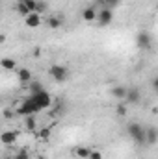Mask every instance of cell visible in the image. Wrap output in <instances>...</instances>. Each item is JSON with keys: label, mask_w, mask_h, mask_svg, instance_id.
Instances as JSON below:
<instances>
[{"label": "cell", "mask_w": 158, "mask_h": 159, "mask_svg": "<svg viewBox=\"0 0 158 159\" xmlns=\"http://www.w3.org/2000/svg\"><path fill=\"white\" fill-rule=\"evenodd\" d=\"M0 67H2L4 70H13V69L17 67V61H15L13 57H2V59H0Z\"/></svg>", "instance_id": "cell-12"}, {"label": "cell", "mask_w": 158, "mask_h": 159, "mask_svg": "<svg viewBox=\"0 0 158 159\" xmlns=\"http://www.w3.org/2000/svg\"><path fill=\"white\" fill-rule=\"evenodd\" d=\"M136 44H138L141 50H151V48H153V37H151L147 32H141V34H138V37H136Z\"/></svg>", "instance_id": "cell-7"}, {"label": "cell", "mask_w": 158, "mask_h": 159, "mask_svg": "<svg viewBox=\"0 0 158 159\" xmlns=\"http://www.w3.org/2000/svg\"><path fill=\"white\" fill-rule=\"evenodd\" d=\"M13 159H15V157H13Z\"/></svg>", "instance_id": "cell-31"}, {"label": "cell", "mask_w": 158, "mask_h": 159, "mask_svg": "<svg viewBox=\"0 0 158 159\" xmlns=\"http://www.w3.org/2000/svg\"><path fill=\"white\" fill-rule=\"evenodd\" d=\"M45 87H43V83H41L39 80H32V81H28V91H30V94H36V93H39L43 91Z\"/></svg>", "instance_id": "cell-13"}, {"label": "cell", "mask_w": 158, "mask_h": 159, "mask_svg": "<svg viewBox=\"0 0 158 159\" xmlns=\"http://www.w3.org/2000/svg\"><path fill=\"white\" fill-rule=\"evenodd\" d=\"M62 17H50L48 20H47V24H48V28H52V30H58L60 26H62Z\"/></svg>", "instance_id": "cell-18"}, {"label": "cell", "mask_w": 158, "mask_h": 159, "mask_svg": "<svg viewBox=\"0 0 158 159\" xmlns=\"http://www.w3.org/2000/svg\"><path fill=\"white\" fill-rule=\"evenodd\" d=\"M50 76L54 78V81L63 83V81L69 80L71 72H69V69H67L65 65H52V67H50Z\"/></svg>", "instance_id": "cell-3"}, {"label": "cell", "mask_w": 158, "mask_h": 159, "mask_svg": "<svg viewBox=\"0 0 158 159\" xmlns=\"http://www.w3.org/2000/svg\"><path fill=\"white\" fill-rule=\"evenodd\" d=\"M41 56V50L39 48H34V57H39Z\"/></svg>", "instance_id": "cell-27"}, {"label": "cell", "mask_w": 158, "mask_h": 159, "mask_svg": "<svg viewBox=\"0 0 158 159\" xmlns=\"http://www.w3.org/2000/svg\"><path fill=\"white\" fill-rule=\"evenodd\" d=\"M24 24H26L28 28H39L41 26V15L36 13V11H32L28 17H24Z\"/></svg>", "instance_id": "cell-9"}, {"label": "cell", "mask_w": 158, "mask_h": 159, "mask_svg": "<svg viewBox=\"0 0 158 159\" xmlns=\"http://www.w3.org/2000/svg\"><path fill=\"white\" fill-rule=\"evenodd\" d=\"M48 9V4L45 2V0H36V13H45Z\"/></svg>", "instance_id": "cell-20"}, {"label": "cell", "mask_w": 158, "mask_h": 159, "mask_svg": "<svg viewBox=\"0 0 158 159\" xmlns=\"http://www.w3.org/2000/svg\"><path fill=\"white\" fill-rule=\"evenodd\" d=\"M37 111H41V109L37 107V104L32 100V96L26 98V100L17 107V115H21V117H30V115H36Z\"/></svg>", "instance_id": "cell-2"}, {"label": "cell", "mask_w": 158, "mask_h": 159, "mask_svg": "<svg viewBox=\"0 0 158 159\" xmlns=\"http://www.w3.org/2000/svg\"><path fill=\"white\" fill-rule=\"evenodd\" d=\"M15 159H30V156H28V152H26V150H21V152L15 156Z\"/></svg>", "instance_id": "cell-26"}, {"label": "cell", "mask_w": 158, "mask_h": 159, "mask_svg": "<svg viewBox=\"0 0 158 159\" xmlns=\"http://www.w3.org/2000/svg\"><path fill=\"white\" fill-rule=\"evenodd\" d=\"M17 13H19L21 17H28L32 11H30V9H28V7H26V6H24L21 0H19V2H17Z\"/></svg>", "instance_id": "cell-19"}, {"label": "cell", "mask_w": 158, "mask_h": 159, "mask_svg": "<svg viewBox=\"0 0 158 159\" xmlns=\"http://www.w3.org/2000/svg\"><path fill=\"white\" fill-rule=\"evenodd\" d=\"M39 139L41 141H48L50 139V128H43V129H39Z\"/></svg>", "instance_id": "cell-23"}, {"label": "cell", "mask_w": 158, "mask_h": 159, "mask_svg": "<svg viewBox=\"0 0 158 159\" xmlns=\"http://www.w3.org/2000/svg\"><path fill=\"white\" fill-rule=\"evenodd\" d=\"M2 43H6V35H4V34H0V44H2Z\"/></svg>", "instance_id": "cell-29"}, {"label": "cell", "mask_w": 158, "mask_h": 159, "mask_svg": "<svg viewBox=\"0 0 158 159\" xmlns=\"http://www.w3.org/2000/svg\"><path fill=\"white\" fill-rule=\"evenodd\" d=\"M126 133H128V137H130L138 146H143V144H145V128H143L141 124H138V122L126 124Z\"/></svg>", "instance_id": "cell-1"}, {"label": "cell", "mask_w": 158, "mask_h": 159, "mask_svg": "<svg viewBox=\"0 0 158 159\" xmlns=\"http://www.w3.org/2000/svg\"><path fill=\"white\" fill-rule=\"evenodd\" d=\"M19 80H21V83L24 85H28V81H32V72L28 70V69H19Z\"/></svg>", "instance_id": "cell-14"}, {"label": "cell", "mask_w": 158, "mask_h": 159, "mask_svg": "<svg viewBox=\"0 0 158 159\" xmlns=\"http://www.w3.org/2000/svg\"><path fill=\"white\" fill-rule=\"evenodd\" d=\"M36 159H47V157H43V156H37V157H36Z\"/></svg>", "instance_id": "cell-30"}, {"label": "cell", "mask_w": 158, "mask_h": 159, "mask_svg": "<svg viewBox=\"0 0 158 159\" xmlns=\"http://www.w3.org/2000/svg\"><path fill=\"white\" fill-rule=\"evenodd\" d=\"M95 20L99 22V26H108L114 20V11L112 9H106V7H101L97 11V19Z\"/></svg>", "instance_id": "cell-6"}, {"label": "cell", "mask_w": 158, "mask_h": 159, "mask_svg": "<svg viewBox=\"0 0 158 159\" xmlns=\"http://www.w3.org/2000/svg\"><path fill=\"white\" fill-rule=\"evenodd\" d=\"M4 117H6V119H9V117H11V111H7V109H6V111H4Z\"/></svg>", "instance_id": "cell-28"}, {"label": "cell", "mask_w": 158, "mask_h": 159, "mask_svg": "<svg viewBox=\"0 0 158 159\" xmlns=\"http://www.w3.org/2000/svg\"><path fill=\"white\" fill-rule=\"evenodd\" d=\"M87 159H102V154L99 152V150H91L89 152V157Z\"/></svg>", "instance_id": "cell-25"}, {"label": "cell", "mask_w": 158, "mask_h": 159, "mask_svg": "<svg viewBox=\"0 0 158 159\" xmlns=\"http://www.w3.org/2000/svg\"><path fill=\"white\" fill-rule=\"evenodd\" d=\"M82 19H84V20H87V22H93V20L97 19V9H95V7H91V6H89V7H86V9L82 11Z\"/></svg>", "instance_id": "cell-11"}, {"label": "cell", "mask_w": 158, "mask_h": 159, "mask_svg": "<svg viewBox=\"0 0 158 159\" xmlns=\"http://www.w3.org/2000/svg\"><path fill=\"white\" fill-rule=\"evenodd\" d=\"M21 2H22L30 11H36V0H21Z\"/></svg>", "instance_id": "cell-24"}, {"label": "cell", "mask_w": 158, "mask_h": 159, "mask_svg": "<svg viewBox=\"0 0 158 159\" xmlns=\"http://www.w3.org/2000/svg\"><path fill=\"white\" fill-rule=\"evenodd\" d=\"M17 137H19V131H2L0 133V143L9 146V144H13L17 141Z\"/></svg>", "instance_id": "cell-8"}, {"label": "cell", "mask_w": 158, "mask_h": 159, "mask_svg": "<svg viewBox=\"0 0 158 159\" xmlns=\"http://www.w3.org/2000/svg\"><path fill=\"white\" fill-rule=\"evenodd\" d=\"M24 126H26V129L28 131H34L36 129V126H37V120L34 115H30V117H24Z\"/></svg>", "instance_id": "cell-17"}, {"label": "cell", "mask_w": 158, "mask_h": 159, "mask_svg": "<svg viewBox=\"0 0 158 159\" xmlns=\"http://www.w3.org/2000/svg\"><path fill=\"white\" fill-rule=\"evenodd\" d=\"M125 93H126V87H125V85H116V87L112 89V94H114V98H117V100H123V98H125Z\"/></svg>", "instance_id": "cell-15"}, {"label": "cell", "mask_w": 158, "mask_h": 159, "mask_svg": "<svg viewBox=\"0 0 158 159\" xmlns=\"http://www.w3.org/2000/svg\"><path fill=\"white\" fill-rule=\"evenodd\" d=\"M158 141V131L155 126H151V128H147L145 129V144H151V146H155Z\"/></svg>", "instance_id": "cell-10"}, {"label": "cell", "mask_w": 158, "mask_h": 159, "mask_svg": "<svg viewBox=\"0 0 158 159\" xmlns=\"http://www.w3.org/2000/svg\"><path fill=\"white\" fill-rule=\"evenodd\" d=\"M89 148H86V146H78V148H75V156L78 159H87L89 157Z\"/></svg>", "instance_id": "cell-16"}, {"label": "cell", "mask_w": 158, "mask_h": 159, "mask_svg": "<svg viewBox=\"0 0 158 159\" xmlns=\"http://www.w3.org/2000/svg\"><path fill=\"white\" fill-rule=\"evenodd\" d=\"M32 96V100L37 104V107L39 109H47V107H50L52 106V98H50V94L43 89V91H39V93H36V94H30Z\"/></svg>", "instance_id": "cell-4"}, {"label": "cell", "mask_w": 158, "mask_h": 159, "mask_svg": "<svg viewBox=\"0 0 158 159\" xmlns=\"http://www.w3.org/2000/svg\"><path fill=\"white\" fill-rule=\"evenodd\" d=\"M116 111H117V115H119V117H125V115L128 113V106H126L125 102H121V104H119L117 107H116Z\"/></svg>", "instance_id": "cell-22"}, {"label": "cell", "mask_w": 158, "mask_h": 159, "mask_svg": "<svg viewBox=\"0 0 158 159\" xmlns=\"http://www.w3.org/2000/svg\"><path fill=\"white\" fill-rule=\"evenodd\" d=\"M121 0H99V4L102 6V7H106V9H112V7H116Z\"/></svg>", "instance_id": "cell-21"}, {"label": "cell", "mask_w": 158, "mask_h": 159, "mask_svg": "<svg viewBox=\"0 0 158 159\" xmlns=\"http://www.w3.org/2000/svg\"><path fill=\"white\" fill-rule=\"evenodd\" d=\"M140 100H141L140 89H138V87H126V93H125L123 102H125L126 106H134V104H140Z\"/></svg>", "instance_id": "cell-5"}]
</instances>
